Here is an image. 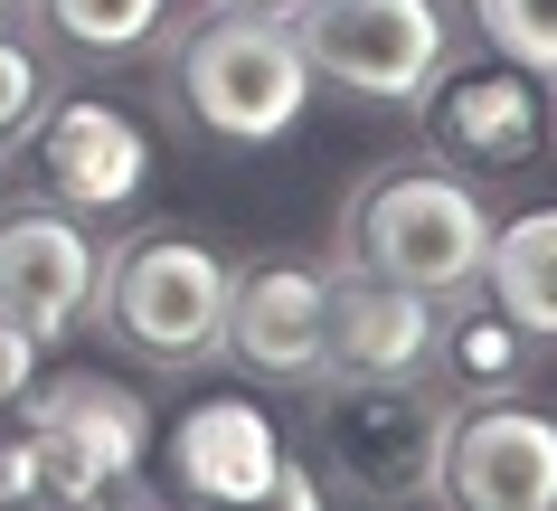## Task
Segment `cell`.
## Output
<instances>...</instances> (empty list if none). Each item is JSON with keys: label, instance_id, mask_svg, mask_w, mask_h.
<instances>
[{"label": "cell", "instance_id": "cell-19", "mask_svg": "<svg viewBox=\"0 0 557 511\" xmlns=\"http://www.w3.org/2000/svg\"><path fill=\"white\" fill-rule=\"evenodd\" d=\"M58 105V86H48V48H38L29 29H10L0 20V151L29 143V123Z\"/></svg>", "mask_w": 557, "mask_h": 511}, {"label": "cell", "instance_id": "cell-7", "mask_svg": "<svg viewBox=\"0 0 557 511\" xmlns=\"http://www.w3.org/2000/svg\"><path fill=\"white\" fill-rule=\"evenodd\" d=\"M444 511H557V417L529 398H472L444 426Z\"/></svg>", "mask_w": 557, "mask_h": 511}, {"label": "cell", "instance_id": "cell-20", "mask_svg": "<svg viewBox=\"0 0 557 511\" xmlns=\"http://www.w3.org/2000/svg\"><path fill=\"white\" fill-rule=\"evenodd\" d=\"M38 379V341L20 323H0V417H10V407H20V389H29Z\"/></svg>", "mask_w": 557, "mask_h": 511}, {"label": "cell", "instance_id": "cell-18", "mask_svg": "<svg viewBox=\"0 0 557 511\" xmlns=\"http://www.w3.org/2000/svg\"><path fill=\"white\" fill-rule=\"evenodd\" d=\"M463 10H472V29H482L492 58H510V66L557 86V0H463Z\"/></svg>", "mask_w": 557, "mask_h": 511}, {"label": "cell", "instance_id": "cell-3", "mask_svg": "<svg viewBox=\"0 0 557 511\" xmlns=\"http://www.w3.org/2000/svg\"><path fill=\"white\" fill-rule=\"evenodd\" d=\"M444 426H454V398L435 379H350V369H322L312 379V407H302L312 464H331V483L359 511L435 492Z\"/></svg>", "mask_w": 557, "mask_h": 511}, {"label": "cell", "instance_id": "cell-2", "mask_svg": "<svg viewBox=\"0 0 557 511\" xmlns=\"http://www.w3.org/2000/svg\"><path fill=\"white\" fill-rule=\"evenodd\" d=\"M482 256H492V209L472 181H454L435 161H387L341 199V266L359 275L454 303L482 284Z\"/></svg>", "mask_w": 557, "mask_h": 511}, {"label": "cell", "instance_id": "cell-14", "mask_svg": "<svg viewBox=\"0 0 557 511\" xmlns=\"http://www.w3.org/2000/svg\"><path fill=\"white\" fill-rule=\"evenodd\" d=\"M529 341L510 313H500L482 284L472 294L444 303V331H435V389L454 398V407H472V398H520L529 389Z\"/></svg>", "mask_w": 557, "mask_h": 511}, {"label": "cell", "instance_id": "cell-16", "mask_svg": "<svg viewBox=\"0 0 557 511\" xmlns=\"http://www.w3.org/2000/svg\"><path fill=\"white\" fill-rule=\"evenodd\" d=\"M38 20V38H58L66 58H133L161 38L171 0H20Z\"/></svg>", "mask_w": 557, "mask_h": 511}, {"label": "cell", "instance_id": "cell-13", "mask_svg": "<svg viewBox=\"0 0 557 511\" xmlns=\"http://www.w3.org/2000/svg\"><path fill=\"white\" fill-rule=\"evenodd\" d=\"M435 331H444L435 294L359 275V266L331 275V369H350V379H435Z\"/></svg>", "mask_w": 557, "mask_h": 511}, {"label": "cell", "instance_id": "cell-8", "mask_svg": "<svg viewBox=\"0 0 557 511\" xmlns=\"http://www.w3.org/2000/svg\"><path fill=\"white\" fill-rule=\"evenodd\" d=\"M10 417H20V436H38V446L58 454L76 483H95V492H123V483L143 474V454H151V407H143V389H123V379H104V369L29 379Z\"/></svg>", "mask_w": 557, "mask_h": 511}, {"label": "cell", "instance_id": "cell-21", "mask_svg": "<svg viewBox=\"0 0 557 511\" xmlns=\"http://www.w3.org/2000/svg\"><path fill=\"white\" fill-rule=\"evenodd\" d=\"M114 511H189V502H161V492H143V483H123V492H114Z\"/></svg>", "mask_w": 557, "mask_h": 511}, {"label": "cell", "instance_id": "cell-17", "mask_svg": "<svg viewBox=\"0 0 557 511\" xmlns=\"http://www.w3.org/2000/svg\"><path fill=\"white\" fill-rule=\"evenodd\" d=\"M0 511H114V492H95L58 464V454L20 436V426H0Z\"/></svg>", "mask_w": 557, "mask_h": 511}, {"label": "cell", "instance_id": "cell-12", "mask_svg": "<svg viewBox=\"0 0 557 511\" xmlns=\"http://www.w3.org/2000/svg\"><path fill=\"white\" fill-rule=\"evenodd\" d=\"M29 161H38V190L58 209L104 218L151 181V133L123 105H104V95H66V105H48L29 123Z\"/></svg>", "mask_w": 557, "mask_h": 511}, {"label": "cell", "instance_id": "cell-22", "mask_svg": "<svg viewBox=\"0 0 557 511\" xmlns=\"http://www.w3.org/2000/svg\"><path fill=\"white\" fill-rule=\"evenodd\" d=\"M246 10H294V0H246Z\"/></svg>", "mask_w": 557, "mask_h": 511}, {"label": "cell", "instance_id": "cell-1", "mask_svg": "<svg viewBox=\"0 0 557 511\" xmlns=\"http://www.w3.org/2000/svg\"><path fill=\"white\" fill-rule=\"evenodd\" d=\"M171 95L180 114L199 123L208 143H236V151H264L284 143L312 105V58L284 10H246V0H218L199 10L171 48Z\"/></svg>", "mask_w": 557, "mask_h": 511}, {"label": "cell", "instance_id": "cell-5", "mask_svg": "<svg viewBox=\"0 0 557 511\" xmlns=\"http://www.w3.org/2000/svg\"><path fill=\"white\" fill-rule=\"evenodd\" d=\"M284 20L312 58V86H341L359 105H425L454 58L435 0H294Z\"/></svg>", "mask_w": 557, "mask_h": 511}, {"label": "cell", "instance_id": "cell-6", "mask_svg": "<svg viewBox=\"0 0 557 511\" xmlns=\"http://www.w3.org/2000/svg\"><path fill=\"white\" fill-rule=\"evenodd\" d=\"M171 492L189 511H322V483L284 454L256 398H199L171 426Z\"/></svg>", "mask_w": 557, "mask_h": 511}, {"label": "cell", "instance_id": "cell-11", "mask_svg": "<svg viewBox=\"0 0 557 511\" xmlns=\"http://www.w3.org/2000/svg\"><path fill=\"white\" fill-rule=\"evenodd\" d=\"M425 143H435V161H463V171H529L557 143L548 76L510 58L482 76H444V95H425Z\"/></svg>", "mask_w": 557, "mask_h": 511}, {"label": "cell", "instance_id": "cell-23", "mask_svg": "<svg viewBox=\"0 0 557 511\" xmlns=\"http://www.w3.org/2000/svg\"><path fill=\"white\" fill-rule=\"evenodd\" d=\"M10 10H20V0H0V20H10Z\"/></svg>", "mask_w": 557, "mask_h": 511}, {"label": "cell", "instance_id": "cell-10", "mask_svg": "<svg viewBox=\"0 0 557 511\" xmlns=\"http://www.w3.org/2000/svg\"><path fill=\"white\" fill-rule=\"evenodd\" d=\"M227 361L256 369V379H284V389H312V379L331 369V275L302 266V256L236 266Z\"/></svg>", "mask_w": 557, "mask_h": 511}, {"label": "cell", "instance_id": "cell-15", "mask_svg": "<svg viewBox=\"0 0 557 511\" xmlns=\"http://www.w3.org/2000/svg\"><path fill=\"white\" fill-rule=\"evenodd\" d=\"M482 294L548 351L557 341V199L520 218H492V256H482Z\"/></svg>", "mask_w": 557, "mask_h": 511}, {"label": "cell", "instance_id": "cell-4", "mask_svg": "<svg viewBox=\"0 0 557 511\" xmlns=\"http://www.w3.org/2000/svg\"><path fill=\"white\" fill-rule=\"evenodd\" d=\"M227 294H236V266L208 238H189V228L123 238L104 256V275H95L104 331L133 361H161V369H189V361L227 351Z\"/></svg>", "mask_w": 557, "mask_h": 511}, {"label": "cell", "instance_id": "cell-9", "mask_svg": "<svg viewBox=\"0 0 557 511\" xmlns=\"http://www.w3.org/2000/svg\"><path fill=\"white\" fill-rule=\"evenodd\" d=\"M95 238L76 228V209L58 199H29V209H0V323H20L48 351L95 313Z\"/></svg>", "mask_w": 557, "mask_h": 511}]
</instances>
